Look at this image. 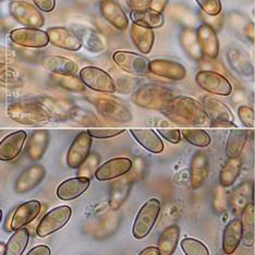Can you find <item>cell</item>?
Masks as SVG:
<instances>
[{"label":"cell","mask_w":255,"mask_h":255,"mask_svg":"<svg viewBox=\"0 0 255 255\" xmlns=\"http://www.w3.org/2000/svg\"><path fill=\"white\" fill-rule=\"evenodd\" d=\"M165 114L175 123L183 125L207 126L211 121L203 105L189 96H177L173 98Z\"/></svg>","instance_id":"cell-1"},{"label":"cell","mask_w":255,"mask_h":255,"mask_svg":"<svg viewBox=\"0 0 255 255\" xmlns=\"http://www.w3.org/2000/svg\"><path fill=\"white\" fill-rule=\"evenodd\" d=\"M175 95L165 86L146 84L138 88L131 96L135 105L145 109L165 113L172 103Z\"/></svg>","instance_id":"cell-2"},{"label":"cell","mask_w":255,"mask_h":255,"mask_svg":"<svg viewBox=\"0 0 255 255\" xmlns=\"http://www.w3.org/2000/svg\"><path fill=\"white\" fill-rule=\"evenodd\" d=\"M7 114L15 123L25 126L47 124L51 119L48 110L40 102L20 101L7 107Z\"/></svg>","instance_id":"cell-3"},{"label":"cell","mask_w":255,"mask_h":255,"mask_svg":"<svg viewBox=\"0 0 255 255\" xmlns=\"http://www.w3.org/2000/svg\"><path fill=\"white\" fill-rule=\"evenodd\" d=\"M160 202L157 199H150L138 211L132 228L133 237L137 240L145 238L157 220L160 213Z\"/></svg>","instance_id":"cell-4"},{"label":"cell","mask_w":255,"mask_h":255,"mask_svg":"<svg viewBox=\"0 0 255 255\" xmlns=\"http://www.w3.org/2000/svg\"><path fill=\"white\" fill-rule=\"evenodd\" d=\"M93 105L96 107L104 118L114 123H130L132 115L130 110L115 98L103 95H94L90 97Z\"/></svg>","instance_id":"cell-5"},{"label":"cell","mask_w":255,"mask_h":255,"mask_svg":"<svg viewBox=\"0 0 255 255\" xmlns=\"http://www.w3.org/2000/svg\"><path fill=\"white\" fill-rule=\"evenodd\" d=\"M9 12L11 16L24 27L39 28L45 24L44 15L35 4L24 0H15L9 4Z\"/></svg>","instance_id":"cell-6"},{"label":"cell","mask_w":255,"mask_h":255,"mask_svg":"<svg viewBox=\"0 0 255 255\" xmlns=\"http://www.w3.org/2000/svg\"><path fill=\"white\" fill-rule=\"evenodd\" d=\"M79 78L82 80L86 88L95 92L106 93V94L116 92L114 79L108 72L98 67L88 66L82 68L79 73Z\"/></svg>","instance_id":"cell-7"},{"label":"cell","mask_w":255,"mask_h":255,"mask_svg":"<svg viewBox=\"0 0 255 255\" xmlns=\"http://www.w3.org/2000/svg\"><path fill=\"white\" fill-rule=\"evenodd\" d=\"M72 211L67 205L58 206L49 211L40 220L36 234L39 238H45L65 227L71 217Z\"/></svg>","instance_id":"cell-8"},{"label":"cell","mask_w":255,"mask_h":255,"mask_svg":"<svg viewBox=\"0 0 255 255\" xmlns=\"http://www.w3.org/2000/svg\"><path fill=\"white\" fill-rule=\"evenodd\" d=\"M195 82L202 90L211 94L228 96L233 92V86L223 74L213 70H202L195 75Z\"/></svg>","instance_id":"cell-9"},{"label":"cell","mask_w":255,"mask_h":255,"mask_svg":"<svg viewBox=\"0 0 255 255\" xmlns=\"http://www.w3.org/2000/svg\"><path fill=\"white\" fill-rule=\"evenodd\" d=\"M113 61L121 70L134 75H144L149 72V61L142 54L128 50H117L113 54Z\"/></svg>","instance_id":"cell-10"},{"label":"cell","mask_w":255,"mask_h":255,"mask_svg":"<svg viewBox=\"0 0 255 255\" xmlns=\"http://www.w3.org/2000/svg\"><path fill=\"white\" fill-rule=\"evenodd\" d=\"M9 36L14 44L26 48H44L50 43L47 32L35 27L14 28Z\"/></svg>","instance_id":"cell-11"},{"label":"cell","mask_w":255,"mask_h":255,"mask_svg":"<svg viewBox=\"0 0 255 255\" xmlns=\"http://www.w3.org/2000/svg\"><path fill=\"white\" fill-rule=\"evenodd\" d=\"M92 138L93 137L89 134L88 131L79 133L77 137L74 138L67 154V165L69 167L72 168V169H77L89 157L92 146Z\"/></svg>","instance_id":"cell-12"},{"label":"cell","mask_w":255,"mask_h":255,"mask_svg":"<svg viewBox=\"0 0 255 255\" xmlns=\"http://www.w3.org/2000/svg\"><path fill=\"white\" fill-rule=\"evenodd\" d=\"M46 32L48 34L50 44H53L58 48L78 51L82 47V42H81L78 34L67 27L54 26L47 28Z\"/></svg>","instance_id":"cell-13"},{"label":"cell","mask_w":255,"mask_h":255,"mask_svg":"<svg viewBox=\"0 0 255 255\" xmlns=\"http://www.w3.org/2000/svg\"><path fill=\"white\" fill-rule=\"evenodd\" d=\"M148 70L159 78L172 81H181L187 75V70L181 63L168 59H154L149 61Z\"/></svg>","instance_id":"cell-14"},{"label":"cell","mask_w":255,"mask_h":255,"mask_svg":"<svg viewBox=\"0 0 255 255\" xmlns=\"http://www.w3.org/2000/svg\"><path fill=\"white\" fill-rule=\"evenodd\" d=\"M132 168V160L127 157L112 158L98 168L95 178L100 181H107L126 175Z\"/></svg>","instance_id":"cell-15"},{"label":"cell","mask_w":255,"mask_h":255,"mask_svg":"<svg viewBox=\"0 0 255 255\" xmlns=\"http://www.w3.org/2000/svg\"><path fill=\"white\" fill-rule=\"evenodd\" d=\"M100 11L110 25L119 31H126L129 26V19L123 7L115 0H102L100 3Z\"/></svg>","instance_id":"cell-16"},{"label":"cell","mask_w":255,"mask_h":255,"mask_svg":"<svg viewBox=\"0 0 255 255\" xmlns=\"http://www.w3.org/2000/svg\"><path fill=\"white\" fill-rule=\"evenodd\" d=\"M196 37L203 55L210 59H216L219 54V40L216 31L207 23H203L196 30Z\"/></svg>","instance_id":"cell-17"},{"label":"cell","mask_w":255,"mask_h":255,"mask_svg":"<svg viewBox=\"0 0 255 255\" xmlns=\"http://www.w3.org/2000/svg\"><path fill=\"white\" fill-rule=\"evenodd\" d=\"M40 208H42V205L35 200L23 203L13 213L10 222V229L16 231L32 223L39 215Z\"/></svg>","instance_id":"cell-18"},{"label":"cell","mask_w":255,"mask_h":255,"mask_svg":"<svg viewBox=\"0 0 255 255\" xmlns=\"http://www.w3.org/2000/svg\"><path fill=\"white\" fill-rule=\"evenodd\" d=\"M26 133L24 131H15L3 137L0 142V159L10 161L18 157L24 146Z\"/></svg>","instance_id":"cell-19"},{"label":"cell","mask_w":255,"mask_h":255,"mask_svg":"<svg viewBox=\"0 0 255 255\" xmlns=\"http://www.w3.org/2000/svg\"><path fill=\"white\" fill-rule=\"evenodd\" d=\"M46 176V170L42 165H33L26 168L19 178L16 179L14 185L15 192L19 194H24L28 191L36 188L37 185L43 181Z\"/></svg>","instance_id":"cell-20"},{"label":"cell","mask_w":255,"mask_h":255,"mask_svg":"<svg viewBox=\"0 0 255 255\" xmlns=\"http://www.w3.org/2000/svg\"><path fill=\"white\" fill-rule=\"evenodd\" d=\"M89 178L75 177L67 179L57 189V196L62 201H71L82 195L90 188Z\"/></svg>","instance_id":"cell-21"},{"label":"cell","mask_w":255,"mask_h":255,"mask_svg":"<svg viewBox=\"0 0 255 255\" xmlns=\"http://www.w3.org/2000/svg\"><path fill=\"white\" fill-rule=\"evenodd\" d=\"M42 66L46 70L58 75H75L78 65L65 56L49 55L42 59Z\"/></svg>","instance_id":"cell-22"},{"label":"cell","mask_w":255,"mask_h":255,"mask_svg":"<svg viewBox=\"0 0 255 255\" xmlns=\"http://www.w3.org/2000/svg\"><path fill=\"white\" fill-rule=\"evenodd\" d=\"M75 33L78 34L82 46L91 53H102L107 48V40L104 35L88 26H79L75 28Z\"/></svg>","instance_id":"cell-23"},{"label":"cell","mask_w":255,"mask_h":255,"mask_svg":"<svg viewBox=\"0 0 255 255\" xmlns=\"http://www.w3.org/2000/svg\"><path fill=\"white\" fill-rule=\"evenodd\" d=\"M203 107L212 124L234 123V115L231 110L217 98L205 97L203 101Z\"/></svg>","instance_id":"cell-24"},{"label":"cell","mask_w":255,"mask_h":255,"mask_svg":"<svg viewBox=\"0 0 255 255\" xmlns=\"http://www.w3.org/2000/svg\"><path fill=\"white\" fill-rule=\"evenodd\" d=\"M48 110L51 118L56 119H68L71 118L77 107L71 101L62 100V98H54V97H44L39 101Z\"/></svg>","instance_id":"cell-25"},{"label":"cell","mask_w":255,"mask_h":255,"mask_svg":"<svg viewBox=\"0 0 255 255\" xmlns=\"http://www.w3.org/2000/svg\"><path fill=\"white\" fill-rule=\"evenodd\" d=\"M131 134L136 142L150 153L159 154L164 150V143L152 129H131Z\"/></svg>","instance_id":"cell-26"},{"label":"cell","mask_w":255,"mask_h":255,"mask_svg":"<svg viewBox=\"0 0 255 255\" xmlns=\"http://www.w3.org/2000/svg\"><path fill=\"white\" fill-rule=\"evenodd\" d=\"M208 173V158L206 154L198 152L191 160L190 184L192 189H198L204 183Z\"/></svg>","instance_id":"cell-27"},{"label":"cell","mask_w":255,"mask_h":255,"mask_svg":"<svg viewBox=\"0 0 255 255\" xmlns=\"http://www.w3.org/2000/svg\"><path fill=\"white\" fill-rule=\"evenodd\" d=\"M131 39L141 54L147 55L153 48L155 35L152 28L133 23L131 25Z\"/></svg>","instance_id":"cell-28"},{"label":"cell","mask_w":255,"mask_h":255,"mask_svg":"<svg viewBox=\"0 0 255 255\" xmlns=\"http://www.w3.org/2000/svg\"><path fill=\"white\" fill-rule=\"evenodd\" d=\"M242 239V223L240 219H234L226 226L223 235V251L225 254H233L239 247Z\"/></svg>","instance_id":"cell-29"},{"label":"cell","mask_w":255,"mask_h":255,"mask_svg":"<svg viewBox=\"0 0 255 255\" xmlns=\"http://www.w3.org/2000/svg\"><path fill=\"white\" fill-rule=\"evenodd\" d=\"M130 18L132 22L135 23V24L149 27L152 28V30L161 27L165 23L163 14L152 8L133 10L130 13Z\"/></svg>","instance_id":"cell-30"},{"label":"cell","mask_w":255,"mask_h":255,"mask_svg":"<svg viewBox=\"0 0 255 255\" xmlns=\"http://www.w3.org/2000/svg\"><path fill=\"white\" fill-rule=\"evenodd\" d=\"M48 140L49 134L46 130H36L33 132L26 146L28 158L31 160H39L42 158L47 148Z\"/></svg>","instance_id":"cell-31"},{"label":"cell","mask_w":255,"mask_h":255,"mask_svg":"<svg viewBox=\"0 0 255 255\" xmlns=\"http://www.w3.org/2000/svg\"><path fill=\"white\" fill-rule=\"evenodd\" d=\"M242 239L243 245L248 248H252L255 242V212L254 203L251 202L243 208L242 211Z\"/></svg>","instance_id":"cell-32"},{"label":"cell","mask_w":255,"mask_h":255,"mask_svg":"<svg viewBox=\"0 0 255 255\" xmlns=\"http://www.w3.org/2000/svg\"><path fill=\"white\" fill-rule=\"evenodd\" d=\"M179 236H180V229L177 225L169 226L161 233L158 240V250L160 255L173 254L178 246Z\"/></svg>","instance_id":"cell-33"},{"label":"cell","mask_w":255,"mask_h":255,"mask_svg":"<svg viewBox=\"0 0 255 255\" xmlns=\"http://www.w3.org/2000/svg\"><path fill=\"white\" fill-rule=\"evenodd\" d=\"M248 140V131L243 129L233 130L228 135L226 143V155L228 158H236L241 155Z\"/></svg>","instance_id":"cell-34"},{"label":"cell","mask_w":255,"mask_h":255,"mask_svg":"<svg viewBox=\"0 0 255 255\" xmlns=\"http://www.w3.org/2000/svg\"><path fill=\"white\" fill-rule=\"evenodd\" d=\"M242 161L239 157L228 158L219 173V183L224 188H229L239 177Z\"/></svg>","instance_id":"cell-35"},{"label":"cell","mask_w":255,"mask_h":255,"mask_svg":"<svg viewBox=\"0 0 255 255\" xmlns=\"http://www.w3.org/2000/svg\"><path fill=\"white\" fill-rule=\"evenodd\" d=\"M30 241V233L25 228L16 230L11 236L4 249L3 255H22Z\"/></svg>","instance_id":"cell-36"},{"label":"cell","mask_w":255,"mask_h":255,"mask_svg":"<svg viewBox=\"0 0 255 255\" xmlns=\"http://www.w3.org/2000/svg\"><path fill=\"white\" fill-rule=\"evenodd\" d=\"M180 42L183 49L194 60H201L203 53L196 37V31L191 27H185L180 35Z\"/></svg>","instance_id":"cell-37"},{"label":"cell","mask_w":255,"mask_h":255,"mask_svg":"<svg viewBox=\"0 0 255 255\" xmlns=\"http://www.w3.org/2000/svg\"><path fill=\"white\" fill-rule=\"evenodd\" d=\"M253 185L251 183H242L239 188H237L231 200V205L235 213L242 212L249 203L253 202Z\"/></svg>","instance_id":"cell-38"},{"label":"cell","mask_w":255,"mask_h":255,"mask_svg":"<svg viewBox=\"0 0 255 255\" xmlns=\"http://www.w3.org/2000/svg\"><path fill=\"white\" fill-rule=\"evenodd\" d=\"M181 134L190 144L198 147H206L211 144V136L204 130L200 129H183Z\"/></svg>","instance_id":"cell-39"},{"label":"cell","mask_w":255,"mask_h":255,"mask_svg":"<svg viewBox=\"0 0 255 255\" xmlns=\"http://www.w3.org/2000/svg\"><path fill=\"white\" fill-rule=\"evenodd\" d=\"M55 82L60 86L70 92H83L86 86L82 82V80L77 78L75 75H58L55 74Z\"/></svg>","instance_id":"cell-40"},{"label":"cell","mask_w":255,"mask_h":255,"mask_svg":"<svg viewBox=\"0 0 255 255\" xmlns=\"http://www.w3.org/2000/svg\"><path fill=\"white\" fill-rule=\"evenodd\" d=\"M180 246L185 255H210L204 243L194 238H184Z\"/></svg>","instance_id":"cell-41"},{"label":"cell","mask_w":255,"mask_h":255,"mask_svg":"<svg viewBox=\"0 0 255 255\" xmlns=\"http://www.w3.org/2000/svg\"><path fill=\"white\" fill-rule=\"evenodd\" d=\"M100 163H101L100 156L95 153L90 154L89 157L86 158L83 161V164L79 167L78 177L91 179V177H93V175H95L97 169L100 168Z\"/></svg>","instance_id":"cell-42"},{"label":"cell","mask_w":255,"mask_h":255,"mask_svg":"<svg viewBox=\"0 0 255 255\" xmlns=\"http://www.w3.org/2000/svg\"><path fill=\"white\" fill-rule=\"evenodd\" d=\"M113 191H112V198H110V207L113 210H117L123 204L124 200L126 199L127 193L129 192V184H127L125 181H118L113 184Z\"/></svg>","instance_id":"cell-43"},{"label":"cell","mask_w":255,"mask_h":255,"mask_svg":"<svg viewBox=\"0 0 255 255\" xmlns=\"http://www.w3.org/2000/svg\"><path fill=\"white\" fill-rule=\"evenodd\" d=\"M199 7L206 15L215 16L222 12V2L220 0H195Z\"/></svg>","instance_id":"cell-44"},{"label":"cell","mask_w":255,"mask_h":255,"mask_svg":"<svg viewBox=\"0 0 255 255\" xmlns=\"http://www.w3.org/2000/svg\"><path fill=\"white\" fill-rule=\"evenodd\" d=\"M238 116L241 123L247 128H253L255 124V116L251 107L242 105L238 108Z\"/></svg>","instance_id":"cell-45"},{"label":"cell","mask_w":255,"mask_h":255,"mask_svg":"<svg viewBox=\"0 0 255 255\" xmlns=\"http://www.w3.org/2000/svg\"><path fill=\"white\" fill-rule=\"evenodd\" d=\"M89 134L94 138H112L125 132V129H89Z\"/></svg>","instance_id":"cell-46"},{"label":"cell","mask_w":255,"mask_h":255,"mask_svg":"<svg viewBox=\"0 0 255 255\" xmlns=\"http://www.w3.org/2000/svg\"><path fill=\"white\" fill-rule=\"evenodd\" d=\"M157 132L172 144H178L181 140V131L178 129H158Z\"/></svg>","instance_id":"cell-47"},{"label":"cell","mask_w":255,"mask_h":255,"mask_svg":"<svg viewBox=\"0 0 255 255\" xmlns=\"http://www.w3.org/2000/svg\"><path fill=\"white\" fill-rule=\"evenodd\" d=\"M150 1L152 0H125V3L128 8L133 10H141L150 7Z\"/></svg>","instance_id":"cell-48"},{"label":"cell","mask_w":255,"mask_h":255,"mask_svg":"<svg viewBox=\"0 0 255 255\" xmlns=\"http://www.w3.org/2000/svg\"><path fill=\"white\" fill-rule=\"evenodd\" d=\"M32 1L43 12H51L56 7V0H32Z\"/></svg>","instance_id":"cell-49"},{"label":"cell","mask_w":255,"mask_h":255,"mask_svg":"<svg viewBox=\"0 0 255 255\" xmlns=\"http://www.w3.org/2000/svg\"><path fill=\"white\" fill-rule=\"evenodd\" d=\"M26 255H50V249L47 246L40 245L34 247Z\"/></svg>","instance_id":"cell-50"},{"label":"cell","mask_w":255,"mask_h":255,"mask_svg":"<svg viewBox=\"0 0 255 255\" xmlns=\"http://www.w3.org/2000/svg\"><path fill=\"white\" fill-rule=\"evenodd\" d=\"M168 1H169V0H152V1H150L149 8H152L161 13L165 10V8L167 7Z\"/></svg>","instance_id":"cell-51"},{"label":"cell","mask_w":255,"mask_h":255,"mask_svg":"<svg viewBox=\"0 0 255 255\" xmlns=\"http://www.w3.org/2000/svg\"><path fill=\"white\" fill-rule=\"evenodd\" d=\"M138 255H160L158 248H154V247H148L146 249H144L140 252Z\"/></svg>","instance_id":"cell-52"},{"label":"cell","mask_w":255,"mask_h":255,"mask_svg":"<svg viewBox=\"0 0 255 255\" xmlns=\"http://www.w3.org/2000/svg\"><path fill=\"white\" fill-rule=\"evenodd\" d=\"M212 127H218V128H237L234 123H218V124H212Z\"/></svg>","instance_id":"cell-53"},{"label":"cell","mask_w":255,"mask_h":255,"mask_svg":"<svg viewBox=\"0 0 255 255\" xmlns=\"http://www.w3.org/2000/svg\"><path fill=\"white\" fill-rule=\"evenodd\" d=\"M254 212H255V199H254Z\"/></svg>","instance_id":"cell-54"},{"label":"cell","mask_w":255,"mask_h":255,"mask_svg":"<svg viewBox=\"0 0 255 255\" xmlns=\"http://www.w3.org/2000/svg\"><path fill=\"white\" fill-rule=\"evenodd\" d=\"M11 1H15V0H11Z\"/></svg>","instance_id":"cell-55"}]
</instances>
